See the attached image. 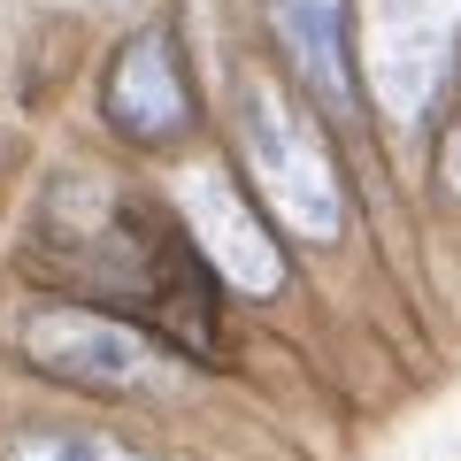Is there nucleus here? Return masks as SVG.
Returning <instances> with one entry per match:
<instances>
[{"instance_id":"obj_1","label":"nucleus","mask_w":461,"mask_h":461,"mask_svg":"<svg viewBox=\"0 0 461 461\" xmlns=\"http://www.w3.org/2000/svg\"><path fill=\"white\" fill-rule=\"evenodd\" d=\"M239 154H247L254 200L293 239H339L346 230V185H339V162H330L323 131H315L308 108L285 100V85L262 77V69L239 85Z\"/></svg>"},{"instance_id":"obj_2","label":"nucleus","mask_w":461,"mask_h":461,"mask_svg":"<svg viewBox=\"0 0 461 461\" xmlns=\"http://www.w3.org/2000/svg\"><path fill=\"white\" fill-rule=\"evenodd\" d=\"M23 362L47 369L54 384H77V393H162L169 384V346L154 330L123 323L108 308H39L23 315Z\"/></svg>"},{"instance_id":"obj_3","label":"nucleus","mask_w":461,"mask_h":461,"mask_svg":"<svg viewBox=\"0 0 461 461\" xmlns=\"http://www.w3.org/2000/svg\"><path fill=\"white\" fill-rule=\"evenodd\" d=\"M454 47H461V0H369V16H362L369 85L400 123H415L438 100Z\"/></svg>"},{"instance_id":"obj_4","label":"nucleus","mask_w":461,"mask_h":461,"mask_svg":"<svg viewBox=\"0 0 461 461\" xmlns=\"http://www.w3.org/2000/svg\"><path fill=\"white\" fill-rule=\"evenodd\" d=\"M177 215H185V230H193V247L208 254V269H215L223 293H247V300L285 293V254H277V239L262 230V215L239 200V185H230L223 169H208V162L185 169Z\"/></svg>"},{"instance_id":"obj_5","label":"nucleus","mask_w":461,"mask_h":461,"mask_svg":"<svg viewBox=\"0 0 461 461\" xmlns=\"http://www.w3.org/2000/svg\"><path fill=\"white\" fill-rule=\"evenodd\" d=\"M100 115L131 147H169V139L193 131V85H185L177 39L169 32H139L115 47L108 85H100Z\"/></svg>"},{"instance_id":"obj_6","label":"nucleus","mask_w":461,"mask_h":461,"mask_svg":"<svg viewBox=\"0 0 461 461\" xmlns=\"http://www.w3.org/2000/svg\"><path fill=\"white\" fill-rule=\"evenodd\" d=\"M269 39L285 69L308 85L315 108H354V62H346V0H262Z\"/></svg>"},{"instance_id":"obj_7","label":"nucleus","mask_w":461,"mask_h":461,"mask_svg":"<svg viewBox=\"0 0 461 461\" xmlns=\"http://www.w3.org/2000/svg\"><path fill=\"white\" fill-rule=\"evenodd\" d=\"M16 461H147L123 438H100V430H23Z\"/></svg>"}]
</instances>
